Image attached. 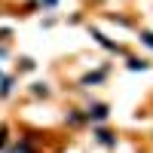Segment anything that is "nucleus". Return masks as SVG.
Masks as SVG:
<instances>
[{
    "mask_svg": "<svg viewBox=\"0 0 153 153\" xmlns=\"http://www.w3.org/2000/svg\"><path fill=\"white\" fill-rule=\"evenodd\" d=\"M89 117H95V120H104V117H107V107H104V104H95L92 110H89Z\"/></svg>",
    "mask_w": 153,
    "mask_h": 153,
    "instance_id": "nucleus-1",
    "label": "nucleus"
},
{
    "mask_svg": "<svg viewBox=\"0 0 153 153\" xmlns=\"http://www.w3.org/2000/svg\"><path fill=\"white\" fill-rule=\"evenodd\" d=\"M95 135H98V141H101V144H107V147H110V144H117V141H113V135H110V132H104V129H98Z\"/></svg>",
    "mask_w": 153,
    "mask_h": 153,
    "instance_id": "nucleus-2",
    "label": "nucleus"
},
{
    "mask_svg": "<svg viewBox=\"0 0 153 153\" xmlns=\"http://www.w3.org/2000/svg\"><path fill=\"white\" fill-rule=\"evenodd\" d=\"M9 153H31V147H28V144H19L16 150H9Z\"/></svg>",
    "mask_w": 153,
    "mask_h": 153,
    "instance_id": "nucleus-3",
    "label": "nucleus"
},
{
    "mask_svg": "<svg viewBox=\"0 0 153 153\" xmlns=\"http://www.w3.org/2000/svg\"><path fill=\"white\" fill-rule=\"evenodd\" d=\"M144 43H150V46H153V34H144Z\"/></svg>",
    "mask_w": 153,
    "mask_h": 153,
    "instance_id": "nucleus-4",
    "label": "nucleus"
},
{
    "mask_svg": "<svg viewBox=\"0 0 153 153\" xmlns=\"http://www.w3.org/2000/svg\"><path fill=\"white\" fill-rule=\"evenodd\" d=\"M0 147H3V132H0Z\"/></svg>",
    "mask_w": 153,
    "mask_h": 153,
    "instance_id": "nucleus-5",
    "label": "nucleus"
}]
</instances>
